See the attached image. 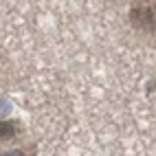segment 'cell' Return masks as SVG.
I'll return each mask as SVG.
<instances>
[{"instance_id": "obj_1", "label": "cell", "mask_w": 156, "mask_h": 156, "mask_svg": "<svg viewBox=\"0 0 156 156\" xmlns=\"http://www.w3.org/2000/svg\"><path fill=\"white\" fill-rule=\"evenodd\" d=\"M128 24L143 35H156V0H132Z\"/></svg>"}, {"instance_id": "obj_2", "label": "cell", "mask_w": 156, "mask_h": 156, "mask_svg": "<svg viewBox=\"0 0 156 156\" xmlns=\"http://www.w3.org/2000/svg\"><path fill=\"white\" fill-rule=\"evenodd\" d=\"M22 134V123L16 119L0 121V141H16Z\"/></svg>"}, {"instance_id": "obj_3", "label": "cell", "mask_w": 156, "mask_h": 156, "mask_svg": "<svg viewBox=\"0 0 156 156\" xmlns=\"http://www.w3.org/2000/svg\"><path fill=\"white\" fill-rule=\"evenodd\" d=\"M0 156H35V145H24V147L7 150V152H0Z\"/></svg>"}]
</instances>
